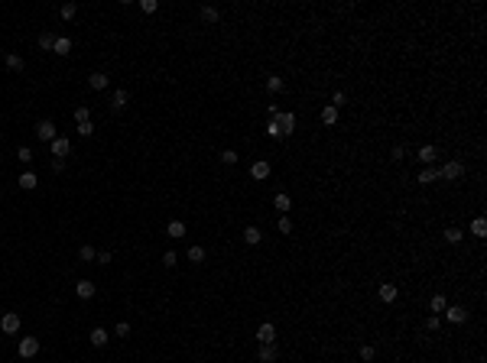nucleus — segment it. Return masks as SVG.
Segmentation results:
<instances>
[{
  "label": "nucleus",
  "instance_id": "obj_1",
  "mask_svg": "<svg viewBox=\"0 0 487 363\" xmlns=\"http://www.w3.org/2000/svg\"><path fill=\"white\" fill-rule=\"evenodd\" d=\"M270 120H276V123H280L283 136H292V133H296V114H292V110H280V114H276V117H270Z\"/></svg>",
  "mask_w": 487,
  "mask_h": 363
},
{
  "label": "nucleus",
  "instance_id": "obj_2",
  "mask_svg": "<svg viewBox=\"0 0 487 363\" xmlns=\"http://www.w3.org/2000/svg\"><path fill=\"white\" fill-rule=\"evenodd\" d=\"M461 175H465V165L455 162V159H451V162H445L442 169H439V179H442V182H458Z\"/></svg>",
  "mask_w": 487,
  "mask_h": 363
},
{
  "label": "nucleus",
  "instance_id": "obj_3",
  "mask_svg": "<svg viewBox=\"0 0 487 363\" xmlns=\"http://www.w3.org/2000/svg\"><path fill=\"white\" fill-rule=\"evenodd\" d=\"M17 354L23 357V360H29V357H36V354H39V337H20V344H17Z\"/></svg>",
  "mask_w": 487,
  "mask_h": 363
},
{
  "label": "nucleus",
  "instance_id": "obj_4",
  "mask_svg": "<svg viewBox=\"0 0 487 363\" xmlns=\"http://www.w3.org/2000/svg\"><path fill=\"white\" fill-rule=\"evenodd\" d=\"M36 136L43 140V143H52L55 136H59V133H55V123H52V120H39V123H36Z\"/></svg>",
  "mask_w": 487,
  "mask_h": 363
},
{
  "label": "nucleus",
  "instance_id": "obj_5",
  "mask_svg": "<svg viewBox=\"0 0 487 363\" xmlns=\"http://www.w3.org/2000/svg\"><path fill=\"white\" fill-rule=\"evenodd\" d=\"M49 146H52V156H55V159H65V156L72 153V143H68L65 136H55V140H52Z\"/></svg>",
  "mask_w": 487,
  "mask_h": 363
},
{
  "label": "nucleus",
  "instance_id": "obj_6",
  "mask_svg": "<svg viewBox=\"0 0 487 363\" xmlns=\"http://www.w3.org/2000/svg\"><path fill=\"white\" fill-rule=\"evenodd\" d=\"M442 315H445V318H448L451 324H465V321H468V311L461 308V305H448V308H445V311H442Z\"/></svg>",
  "mask_w": 487,
  "mask_h": 363
},
{
  "label": "nucleus",
  "instance_id": "obj_7",
  "mask_svg": "<svg viewBox=\"0 0 487 363\" xmlns=\"http://www.w3.org/2000/svg\"><path fill=\"white\" fill-rule=\"evenodd\" d=\"M257 341H260V344H273V341H276V327H273L270 321H263V324L257 327Z\"/></svg>",
  "mask_w": 487,
  "mask_h": 363
},
{
  "label": "nucleus",
  "instance_id": "obj_8",
  "mask_svg": "<svg viewBox=\"0 0 487 363\" xmlns=\"http://www.w3.org/2000/svg\"><path fill=\"white\" fill-rule=\"evenodd\" d=\"M377 295H380V302H387V305H393V302L399 299V289H397V285H393V282H383V285H380V292H377Z\"/></svg>",
  "mask_w": 487,
  "mask_h": 363
},
{
  "label": "nucleus",
  "instance_id": "obj_9",
  "mask_svg": "<svg viewBox=\"0 0 487 363\" xmlns=\"http://www.w3.org/2000/svg\"><path fill=\"white\" fill-rule=\"evenodd\" d=\"M0 327H3L7 334H17V331H20V315H17V311H7V315L0 318Z\"/></svg>",
  "mask_w": 487,
  "mask_h": 363
},
{
  "label": "nucleus",
  "instance_id": "obj_10",
  "mask_svg": "<svg viewBox=\"0 0 487 363\" xmlns=\"http://www.w3.org/2000/svg\"><path fill=\"white\" fill-rule=\"evenodd\" d=\"M108 84H111V78H108L104 72H91V75H88V88H91V91H104Z\"/></svg>",
  "mask_w": 487,
  "mask_h": 363
},
{
  "label": "nucleus",
  "instance_id": "obj_11",
  "mask_svg": "<svg viewBox=\"0 0 487 363\" xmlns=\"http://www.w3.org/2000/svg\"><path fill=\"white\" fill-rule=\"evenodd\" d=\"M75 292H78V299L81 302H88V299H94V282H88V279H78V285H75Z\"/></svg>",
  "mask_w": 487,
  "mask_h": 363
},
{
  "label": "nucleus",
  "instance_id": "obj_12",
  "mask_svg": "<svg viewBox=\"0 0 487 363\" xmlns=\"http://www.w3.org/2000/svg\"><path fill=\"white\" fill-rule=\"evenodd\" d=\"M260 363H276V357H280V350H276V344H260Z\"/></svg>",
  "mask_w": 487,
  "mask_h": 363
},
{
  "label": "nucleus",
  "instance_id": "obj_13",
  "mask_svg": "<svg viewBox=\"0 0 487 363\" xmlns=\"http://www.w3.org/2000/svg\"><path fill=\"white\" fill-rule=\"evenodd\" d=\"M17 185H20L23 191H33V188L39 185V179H36V172H29V169H26V172H23V175L17 179Z\"/></svg>",
  "mask_w": 487,
  "mask_h": 363
},
{
  "label": "nucleus",
  "instance_id": "obj_14",
  "mask_svg": "<svg viewBox=\"0 0 487 363\" xmlns=\"http://www.w3.org/2000/svg\"><path fill=\"white\" fill-rule=\"evenodd\" d=\"M88 341H91V347H108V331H104V327H94V331H91L88 334Z\"/></svg>",
  "mask_w": 487,
  "mask_h": 363
},
{
  "label": "nucleus",
  "instance_id": "obj_15",
  "mask_svg": "<svg viewBox=\"0 0 487 363\" xmlns=\"http://www.w3.org/2000/svg\"><path fill=\"white\" fill-rule=\"evenodd\" d=\"M250 175H253L257 182H263L266 175H270V162H263V159H257V162L250 165Z\"/></svg>",
  "mask_w": 487,
  "mask_h": 363
},
{
  "label": "nucleus",
  "instance_id": "obj_16",
  "mask_svg": "<svg viewBox=\"0 0 487 363\" xmlns=\"http://www.w3.org/2000/svg\"><path fill=\"white\" fill-rule=\"evenodd\" d=\"M419 162H425V165H432L435 159H439V149H435V146H422V149H419Z\"/></svg>",
  "mask_w": 487,
  "mask_h": 363
},
{
  "label": "nucleus",
  "instance_id": "obj_17",
  "mask_svg": "<svg viewBox=\"0 0 487 363\" xmlns=\"http://www.w3.org/2000/svg\"><path fill=\"white\" fill-rule=\"evenodd\" d=\"M7 68H10V72H23V68H26L23 55H20V52H7Z\"/></svg>",
  "mask_w": 487,
  "mask_h": 363
},
{
  "label": "nucleus",
  "instance_id": "obj_18",
  "mask_svg": "<svg viewBox=\"0 0 487 363\" xmlns=\"http://www.w3.org/2000/svg\"><path fill=\"white\" fill-rule=\"evenodd\" d=\"M52 52H55V55H68V52H72V39H68V36H55Z\"/></svg>",
  "mask_w": 487,
  "mask_h": 363
},
{
  "label": "nucleus",
  "instance_id": "obj_19",
  "mask_svg": "<svg viewBox=\"0 0 487 363\" xmlns=\"http://www.w3.org/2000/svg\"><path fill=\"white\" fill-rule=\"evenodd\" d=\"M127 101H130V94H127L124 88H117V91H114V98H111V107H114V110H124Z\"/></svg>",
  "mask_w": 487,
  "mask_h": 363
},
{
  "label": "nucleus",
  "instance_id": "obj_20",
  "mask_svg": "<svg viewBox=\"0 0 487 363\" xmlns=\"http://www.w3.org/2000/svg\"><path fill=\"white\" fill-rule=\"evenodd\" d=\"M419 185H432V182H442L439 179V169H432V165H429V169H422V172H419Z\"/></svg>",
  "mask_w": 487,
  "mask_h": 363
},
{
  "label": "nucleus",
  "instance_id": "obj_21",
  "mask_svg": "<svg viewBox=\"0 0 487 363\" xmlns=\"http://www.w3.org/2000/svg\"><path fill=\"white\" fill-rule=\"evenodd\" d=\"M185 260H189V263H195V266H201V263H205V246H189Z\"/></svg>",
  "mask_w": 487,
  "mask_h": 363
},
{
  "label": "nucleus",
  "instance_id": "obj_22",
  "mask_svg": "<svg viewBox=\"0 0 487 363\" xmlns=\"http://www.w3.org/2000/svg\"><path fill=\"white\" fill-rule=\"evenodd\" d=\"M166 237H172V240L185 237V224H182V221H169V227H166Z\"/></svg>",
  "mask_w": 487,
  "mask_h": 363
},
{
  "label": "nucleus",
  "instance_id": "obj_23",
  "mask_svg": "<svg viewBox=\"0 0 487 363\" xmlns=\"http://www.w3.org/2000/svg\"><path fill=\"white\" fill-rule=\"evenodd\" d=\"M260 237H263V234H260V227H253V224H250V227H244V240H247L250 246L260 243Z\"/></svg>",
  "mask_w": 487,
  "mask_h": 363
},
{
  "label": "nucleus",
  "instance_id": "obj_24",
  "mask_svg": "<svg viewBox=\"0 0 487 363\" xmlns=\"http://www.w3.org/2000/svg\"><path fill=\"white\" fill-rule=\"evenodd\" d=\"M273 204H276V211H283V214H286L289 208H292V198H289L286 191H280V195H276V198H273Z\"/></svg>",
  "mask_w": 487,
  "mask_h": 363
},
{
  "label": "nucleus",
  "instance_id": "obj_25",
  "mask_svg": "<svg viewBox=\"0 0 487 363\" xmlns=\"http://www.w3.org/2000/svg\"><path fill=\"white\" fill-rule=\"evenodd\" d=\"M429 308H432L435 315H442V311L448 308V299H445V295H432V302H429Z\"/></svg>",
  "mask_w": 487,
  "mask_h": 363
},
{
  "label": "nucleus",
  "instance_id": "obj_26",
  "mask_svg": "<svg viewBox=\"0 0 487 363\" xmlns=\"http://www.w3.org/2000/svg\"><path fill=\"white\" fill-rule=\"evenodd\" d=\"M266 91H270V94H280L283 91V78L280 75H266Z\"/></svg>",
  "mask_w": 487,
  "mask_h": 363
},
{
  "label": "nucleus",
  "instance_id": "obj_27",
  "mask_svg": "<svg viewBox=\"0 0 487 363\" xmlns=\"http://www.w3.org/2000/svg\"><path fill=\"white\" fill-rule=\"evenodd\" d=\"M201 20H205V23H218V20H221V10L218 7H201Z\"/></svg>",
  "mask_w": 487,
  "mask_h": 363
},
{
  "label": "nucleus",
  "instance_id": "obj_28",
  "mask_svg": "<svg viewBox=\"0 0 487 363\" xmlns=\"http://www.w3.org/2000/svg\"><path fill=\"white\" fill-rule=\"evenodd\" d=\"M461 240H465V230H458V227L445 230V243H461Z\"/></svg>",
  "mask_w": 487,
  "mask_h": 363
},
{
  "label": "nucleus",
  "instance_id": "obj_29",
  "mask_svg": "<svg viewBox=\"0 0 487 363\" xmlns=\"http://www.w3.org/2000/svg\"><path fill=\"white\" fill-rule=\"evenodd\" d=\"M471 234H474V237H487V221L484 218H474V221H471Z\"/></svg>",
  "mask_w": 487,
  "mask_h": 363
},
{
  "label": "nucleus",
  "instance_id": "obj_30",
  "mask_svg": "<svg viewBox=\"0 0 487 363\" xmlns=\"http://www.w3.org/2000/svg\"><path fill=\"white\" fill-rule=\"evenodd\" d=\"M334 120H338V107H332V104H328V107L322 110V123H325V127H332Z\"/></svg>",
  "mask_w": 487,
  "mask_h": 363
},
{
  "label": "nucleus",
  "instance_id": "obj_31",
  "mask_svg": "<svg viewBox=\"0 0 487 363\" xmlns=\"http://www.w3.org/2000/svg\"><path fill=\"white\" fill-rule=\"evenodd\" d=\"M78 256H81V263H94V256H98V250H94V246H88V243H85V246H81V250H78Z\"/></svg>",
  "mask_w": 487,
  "mask_h": 363
},
{
  "label": "nucleus",
  "instance_id": "obj_32",
  "mask_svg": "<svg viewBox=\"0 0 487 363\" xmlns=\"http://www.w3.org/2000/svg\"><path fill=\"white\" fill-rule=\"evenodd\" d=\"M374 357H377V347H374V344H361V360L370 363Z\"/></svg>",
  "mask_w": 487,
  "mask_h": 363
},
{
  "label": "nucleus",
  "instance_id": "obj_33",
  "mask_svg": "<svg viewBox=\"0 0 487 363\" xmlns=\"http://www.w3.org/2000/svg\"><path fill=\"white\" fill-rule=\"evenodd\" d=\"M17 159H20L23 165H29V162H33V149H29V146H20V149H17Z\"/></svg>",
  "mask_w": 487,
  "mask_h": 363
},
{
  "label": "nucleus",
  "instance_id": "obj_34",
  "mask_svg": "<svg viewBox=\"0 0 487 363\" xmlns=\"http://www.w3.org/2000/svg\"><path fill=\"white\" fill-rule=\"evenodd\" d=\"M91 120V110L85 107V104H81V107H75V123H88Z\"/></svg>",
  "mask_w": 487,
  "mask_h": 363
},
{
  "label": "nucleus",
  "instance_id": "obj_35",
  "mask_svg": "<svg viewBox=\"0 0 487 363\" xmlns=\"http://www.w3.org/2000/svg\"><path fill=\"white\" fill-rule=\"evenodd\" d=\"M52 45H55V36H52V33H39V49H45V52H49Z\"/></svg>",
  "mask_w": 487,
  "mask_h": 363
},
{
  "label": "nucleus",
  "instance_id": "obj_36",
  "mask_svg": "<svg viewBox=\"0 0 487 363\" xmlns=\"http://www.w3.org/2000/svg\"><path fill=\"white\" fill-rule=\"evenodd\" d=\"M266 136H270V140H283V130H280V123H276V120H270V123H266Z\"/></svg>",
  "mask_w": 487,
  "mask_h": 363
},
{
  "label": "nucleus",
  "instance_id": "obj_37",
  "mask_svg": "<svg viewBox=\"0 0 487 363\" xmlns=\"http://www.w3.org/2000/svg\"><path fill=\"white\" fill-rule=\"evenodd\" d=\"M62 20H75V13H78V3H62Z\"/></svg>",
  "mask_w": 487,
  "mask_h": 363
},
{
  "label": "nucleus",
  "instance_id": "obj_38",
  "mask_svg": "<svg viewBox=\"0 0 487 363\" xmlns=\"http://www.w3.org/2000/svg\"><path fill=\"white\" fill-rule=\"evenodd\" d=\"M179 263V253H176V250H166V253H162V266H176Z\"/></svg>",
  "mask_w": 487,
  "mask_h": 363
},
{
  "label": "nucleus",
  "instance_id": "obj_39",
  "mask_svg": "<svg viewBox=\"0 0 487 363\" xmlns=\"http://www.w3.org/2000/svg\"><path fill=\"white\" fill-rule=\"evenodd\" d=\"M140 10H143V13H156L159 3H156V0H140Z\"/></svg>",
  "mask_w": 487,
  "mask_h": 363
},
{
  "label": "nucleus",
  "instance_id": "obj_40",
  "mask_svg": "<svg viewBox=\"0 0 487 363\" xmlns=\"http://www.w3.org/2000/svg\"><path fill=\"white\" fill-rule=\"evenodd\" d=\"M221 162H224V165H234V162H237V153H234V149H224V153H221Z\"/></svg>",
  "mask_w": 487,
  "mask_h": 363
},
{
  "label": "nucleus",
  "instance_id": "obj_41",
  "mask_svg": "<svg viewBox=\"0 0 487 363\" xmlns=\"http://www.w3.org/2000/svg\"><path fill=\"white\" fill-rule=\"evenodd\" d=\"M276 227H280V234H292V221H289L286 214L280 218V224H276Z\"/></svg>",
  "mask_w": 487,
  "mask_h": 363
},
{
  "label": "nucleus",
  "instance_id": "obj_42",
  "mask_svg": "<svg viewBox=\"0 0 487 363\" xmlns=\"http://www.w3.org/2000/svg\"><path fill=\"white\" fill-rule=\"evenodd\" d=\"M425 327H429V331H439V327H442V318H439V315H429Z\"/></svg>",
  "mask_w": 487,
  "mask_h": 363
},
{
  "label": "nucleus",
  "instance_id": "obj_43",
  "mask_svg": "<svg viewBox=\"0 0 487 363\" xmlns=\"http://www.w3.org/2000/svg\"><path fill=\"white\" fill-rule=\"evenodd\" d=\"M91 133H94V123H91V120L88 123H78V136H91Z\"/></svg>",
  "mask_w": 487,
  "mask_h": 363
},
{
  "label": "nucleus",
  "instance_id": "obj_44",
  "mask_svg": "<svg viewBox=\"0 0 487 363\" xmlns=\"http://www.w3.org/2000/svg\"><path fill=\"white\" fill-rule=\"evenodd\" d=\"M403 156H406V149H403V146H393V149H390V159H393V162H399Z\"/></svg>",
  "mask_w": 487,
  "mask_h": 363
},
{
  "label": "nucleus",
  "instance_id": "obj_45",
  "mask_svg": "<svg viewBox=\"0 0 487 363\" xmlns=\"http://www.w3.org/2000/svg\"><path fill=\"white\" fill-rule=\"evenodd\" d=\"M111 260H114V256H111V250H101V253L94 256V263H104V266H108Z\"/></svg>",
  "mask_w": 487,
  "mask_h": 363
},
{
  "label": "nucleus",
  "instance_id": "obj_46",
  "mask_svg": "<svg viewBox=\"0 0 487 363\" xmlns=\"http://www.w3.org/2000/svg\"><path fill=\"white\" fill-rule=\"evenodd\" d=\"M344 101H348V98H344V91H334V94H332V107H341Z\"/></svg>",
  "mask_w": 487,
  "mask_h": 363
},
{
  "label": "nucleus",
  "instance_id": "obj_47",
  "mask_svg": "<svg viewBox=\"0 0 487 363\" xmlns=\"http://www.w3.org/2000/svg\"><path fill=\"white\" fill-rule=\"evenodd\" d=\"M117 334H120V337L130 334V324H127V321H120V324H117Z\"/></svg>",
  "mask_w": 487,
  "mask_h": 363
}]
</instances>
